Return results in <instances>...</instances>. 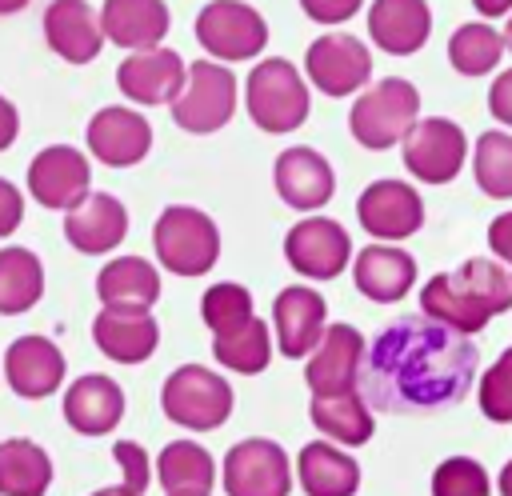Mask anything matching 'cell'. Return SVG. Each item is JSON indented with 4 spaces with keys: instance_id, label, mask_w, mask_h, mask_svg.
I'll list each match as a JSON object with an SVG mask.
<instances>
[{
    "instance_id": "obj_1",
    "label": "cell",
    "mask_w": 512,
    "mask_h": 496,
    "mask_svg": "<svg viewBox=\"0 0 512 496\" xmlns=\"http://www.w3.org/2000/svg\"><path fill=\"white\" fill-rule=\"evenodd\" d=\"M480 352L464 332L436 324L432 316H396L364 348L360 396L368 408L424 416L452 408L476 380Z\"/></svg>"
},
{
    "instance_id": "obj_2",
    "label": "cell",
    "mask_w": 512,
    "mask_h": 496,
    "mask_svg": "<svg viewBox=\"0 0 512 496\" xmlns=\"http://www.w3.org/2000/svg\"><path fill=\"white\" fill-rule=\"evenodd\" d=\"M508 308H512V272L488 256H472L456 272H436L420 288V312L464 336L488 328V320Z\"/></svg>"
},
{
    "instance_id": "obj_3",
    "label": "cell",
    "mask_w": 512,
    "mask_h": 496,
    "mask_svg": "<svg viewBox=\"0 0 512 496\" xmlns=\"http://www.w3.org/2000/svg\"><path fill=\"white\" fill-rule=\"evenodd\" d=\"M416 116H420L416 84L404 76H384L356 96V104L348 112V132L360 148L384 152L404 140V132L416 124Z\"/></svg>"
},
{
    "instance_id": "obj_4",
    "label": "cell",
    "mask_w": 512,
    "mask_h": 496,
    "mask_svg": "<svg viewBox=\"0 0 512 496\" xmlns=\"http://www.w3.org/2000/svg\"><path fill=\"white\" fill-rule=\"evenodd\" d=\"M152 248L172 276H204L220 260V228L196 204H168L152 224Z\"/></svg>"
},
{
    "instance_id": "obj_5",
    "label": "cell",
    "mask_w": 512,
    "mask_h": 496,
    "mask_svg": "<svg viewBox=\"0 0 512 496\" xmlns=\"http://www.w3.org/2000/svg\"><path fill=\"white\" fill-rule=\"evenodd\" d=\"M244 104H248L252 124L272 132V136L300 128L308 120V108H312L304 76L284 56L256 60V68L244 80Z\"/></svg>"
},
{
    "instance_id": "obj_6",
    "label": "cell",
    "mask_w": 512,
    "mask_h": 496,
    "mask_svg": "<svg viewBox=\"0 0 512 496\" xmlns=\"http://www.w3.org/2000/svg\"><path fill=\"white\" fill-rule=\"evenodd\" d=\"M160 408L180 428L212 432L232 416V388L220 372L204 364H180L160 388Z\"/></svg>"
},
{
    "instance_id": "obj_7",
    "label": "cell",
    "mask_w": 512,
    "mask_h": 496,
    "mask_svg": "<svg viewBox=\"0 0 512 496\" xmlns=\"http://www.w3.org/2000/svg\"><path fill=\"white\" fill-rule=\"evenodd\" d=\"M236 112V76L220 60H192L184 68V84L172 96V120L184 132L208 136L224 128Z\"/></svg>"
},
{
    "instance_id": "obj_8",
    "label": "cell",
    "mask_w": 512,
    "mask_h": 496,
    "mask_svg": "<svg viewBox=\"0 0 512 496\" xmlns=\"http://www.w3.org/2000/svg\"><path fill=\"white\" fill-rule=\"evenodd\" d=\"M400 152H404V168L416 180H424V184H448L464 168L468 140H464V128L456 120H448V116H424V120H416L404 132Z\"/></svg>"
},
{
    "instance_id": "obj_9",
    "label": "cell",
    "mask_w": 512,
    "mask_h": 496,
    "mask_svg": "<svg viewBox=\"0 0 512 496\" xmlns=\"http://www.w3.org/2000/svg\"><path fill=\"white\" fill-rule=\"evenodd\" d=\"M196 40L220 64L224 60H252L268 44V20L244 0H212L196 16Z\"/></svg>"
},
{
    "instance_id": "obj_10",
    "label": "cell",
    "mask_w": 512,
    "mask_h": 496,
    "mask_svg": "<svg viewBox=\"0 0 512 496\" xmlns=\"http://www.w3.org/2000/svg\"><path fill=\"white\" fill-rule=\"evenodd\" d=\"M224 492L228 496H288L292 468L288 452L268 436H248L224 452Z\"/></svg>"
},
{
    "instance_id": "obj_11",
    "label": "cell",
    "mask_w": 512,
    "mask_h": 496,
    "mask_svg": "<svg viewBox=\"0 0 512 496\" xmlns=\"http://www.w3.org/2000/svg\"><path fill=\"white\" fill-rule=\"evenodd\" d=\"M304 72L308 84H316L324 96H352L372 80V52L348 32H328L308 44Z\"/></svg>"
},
{
    "instance_id": "obj_12",
    "label": "cell",
    "mask_w": 512,
    "mask_h": 496,
    "mask_svg": "<svg viewBox=\"0 0 512 496\" xmlns=\"http://www.w3.org/2000/svg\"><path fill=\"white\" fill-rule=\"evenodd\" d=\"M284 260L308 280H336L352 260V240L344 224L328 216H304L284 236Z\"/></svg>"
},
{
    "instance_id": "obj_13",
    "label": "cell",
    "mask_w": 512,
    "mask_h": 496,
    "mask_svg": "<svg viewBox=\"0 0 512 496\" xmlns=\"http://www.w3.org/2000/svg\"><path fill=\"white\" fill-rule=\"evenodd\" d=\"M356 220L376 240H408L424 228V200L404 180H372L356 200Z\"/></svg>"
},
{
    "instance_id": "obj_14",
    "label": "cell",
    "mask_w": 512,
    "mask_h": 496,
    "mask_svg": "<svg viewBox=\"0 0 512 496\" xmlns=\"http://www.w3.org/2000/svg\"><path fill=\"white\" fill-rule=\"evenodd\" d=\"M88 180H92L88 156L72 144H48L28 164V192L36 204L52 212H68L88 192Z\"/></svg>"
},
{
    "instance_id": "obj_15",
    "label": "cell",
    "mask_w": 512,
    "mask_h": 496,
    "mask_svg": "<svg viewBox=\"0 0 512 496\" xmlns=\"http://www.w3.org/2000/svg\"><path fill=\"white\" fill-rule=\"evenodd\" d=\"M84 140H88V152L108 164V168H128V164H140L152 148V124L128 108V104H108L100 108L88 128H84Z\"/></svg>"
},
{
    "instance_id": "obj_16",
    "label": "cell",
    "mask_w": 512,
    "mask_h": 496,
    "mask_svg": "<svg viewBox=\"0 0 512 496\" xmlns=\"http://www.w3.org/2000/svg\"><path fill=\"white\" fill-rule=\"evenodd\" d=\"M272 328H276V348L288 356V360H300L308 356L324 328H328V304L316 288L308 284H288L276 292L272 300Z\"/></svg>"
},
{
    "instance_id": "obj_17",
    "label": "cell",
    "mask_w": 512,
    "mask_h": 496,
    "mask_svg": "<svg viewBox=\"0 0 512 496\" xmlns=\"http://www.w3.org/2000/svg\"><path fill=\"white\" fill-rule=\"evenodd\" d=\"M360 368H364V336L352 324H328L320 344L308 352L304 384L312 388V396L348 392L360 384Z\"/></svg>"
},
{
    "instance_id": "obj_18",
    "label": "cell",
    "mask_w": 512,
    "mask_h": 496,
    "mask_svg": "<svg viewBox=\"0 0 512 496\" xmlns=\"http://www.w3.org/2000/svg\"><path fill=\"white\" fill-rule=\"evenodd\" d=\"M184 60L180 52L152 44V48H136L120 60L116 68V88L132 100V104H172V96L184 84Z\"/></svg>"
},
{
    "instance_id": "obj_19",
    "label": "cell",
    "mask_w": 512,
    "mask_h": 496,
    "mask_svg": "<svg viewBox=\"0 0 512 496\" xmlns=\"http://www.w3.org/2000/svg\"><path fill=\"white\" fill-rule=\"evenodd\" d=\"M272 180H276V192L288 208L296 212H316L332 200L336 192V176H332V164L308 148V144H296V148H284L272 164Z\"/></svg>"
},
{
    "instance_id": "obj_20",
    "label": "cell",
    "mask_w": 512,
    "mask_h": 496,
    "mask_svg": "<svg viewBox=\"0 0 512 496\" xmlns=\"http://www.w3.org/2000/svg\"><path fill=\"white\" fill-rule=\"evenodd\" d=\"M64 236L84 256L112 252L128 236V208L112 192H84L64 212Z\"/></svg>"
},
{
    "instance_id": "obj_21",
    "label": "cell",
    "mask_w": 512,
    "mask_h": 496,
    "mask_svg": "<svg viewBox=\"0 0 512 496\" xmlns=\"http://www.w3.org/2000/svg\"><path fill=\"white\" fill-rule=\"evenodd\" d=\"M4 380L24 400H44L64 384V352L48 336H16L4 352Z\"/></svg>"
},
{
    "instance_id": "obj_22",
    "label": "cell",
    "mask_w": 512,
    "mask_h": 496,
    "mask_svg": "<svg viewBox=\"0 0 512 496\" xmlns=\"http://www.w3.org/2000/svg\"><path fill=\"white\" fill-rule=\"evenodd\" d=\"M96 348L116 364H140L160 344V324L148 308H100L92 320Z\"/></svg>"
},
{
    "instance_id": "obj_23",
    "label": "cell",
    "mask_w": 512,
    "mask_h": 496,
    "mask_svg": "<svg viewBox=\"0 0 512 496\" xmlns=\"http://www.w3.org/2000/svg\"><path fill=\"white\" fill-rule=\"evenodd\" d=\"M44 40L60 60L88 64L104 48V28L88 0H52L44 8Z\"/></svg>"
},
{
    "instance_id": "obj_24",
    "label": "cell",
    "mask_w": 512,
    "mask_h": 496,
    "mask_svg": "<svg viewBox=\"0 0 512 496\" xmlns=\"http://www.w3.org/2000/svg\"><path fill=\"white\" fill-rule=\"evenodd\" d=\"M368 36L388 56H412L432 36V8L428 0H372L368 8Z\"/></svg>"
},
{
    "instance_id": "obj_25",
    "label": "cell",
    "mask_w": 512,
    "mask_h": 496,
    "mask_svg": "<svg viewBox=\"0 0 512 496\" xmlns=\"http://www.w3.org/2000/svg\"><path fill=\"white\" fill-rule=\"evenodd\" d=\"M352 280H356L360 296H368L376 304H396L416 284V260H412V252H404L396 244H368L352 260Z\"/></svg>"
},
{
    "instance_id": "obj_26",
    "label": "cell",
    "mask_w": 512,
    "mask_h": 496,
    "mask_svg": "<svg viewBox=\"0 0 512 496\" xmlns=\"http://www.w3.org/2000/svg\"><path fill=\"white\" fill-rule=\"evenodd\" d=\"M60 408H64V420L80 436H108L124 416V388L112 376L88 372V376H76L68 384Z\"/></svg>"
},
{
    "instance_id": "obj_27",
    "label": "cell",
    "mask_w": 512,
    "mask_h": 496,
    "mask_svg": "<svg viewBox=\"0 0 512 496\" xmlns=\"http://www.w3.org/2000/svg\"><path fill=\"white\" fill-rule=\"evenodd\" d=\"M100 28H104V40L136 52V48L160 44L172 28V16L164 0H104Z\"/></svg>"
},
{
    "instance_id": "obj_28",
    "label": "cell",
    "mask_w": 512,
    "mask_h": 496,
    "mask_svg": "<svg viewBox=\"0 0 512 496\" xmlns=\"http://www.w3.org/2000/svg\"><path fill=\"white\" fill-rule=\"evenodd\" d=\"M296 476L304 496H356L360 464L332 440H312L296 456Z\"/></svg>"
},
{
    "instance_id": "obj_29",
    "label": "cell",
    "mask_w": 512,
    "mask_h": 496,
    "mask_svg": "<svg viewBox=\"0 0 512 496\" xmlns=\"http://www.w3.org/2000/svg\"><path fill=\"white\" fill-rule=\"evenodd\" d=\"M96 296L104 308H152L160 300V272L144 256H116L100 268Z\"/></svg>"
},
{
    "instance_id": "obj_30",
    "label": "cell",
    "mask_w": 512,
    "mask_h": 496,
    "mask_svg": "<svg viewBox=\"0 0 512 496\" xmlns=\"http://www.w3.org/2000/svg\"><path fill=\"white\" fill-rule=\"evenodd\" d=\"M308 416H312V424L320 428V436H328L332 444H348V448L368 444V440H372V428H376L372 408H368V400L360 396V388L312 396Z\"/></svg>"
},
{
    "instance_id": "obj_31",
    "label": "cell",
    "mask_w": 512,
    "mask_h": 496,
    "mask_svg": "<svg viewBox=\"0 0 512 496\" xmlns=\"http://www.w3.org/2000/svg\"><path fill=\"white\" fill-rule=\"evenodd\" d=\"M152 472L160 476L168 496H208L216 484V460L196 440H172L160 448Z\"/></svg>"
},
{
    "instance_id": "obj_32",
    "label": "cell",
    "mask_w": 512,
    "mask_h": 496,
    "mask_svg": "<svg viewBox=\"0 0 512 496\" xmlns=\"http://www.w3.org/2000/svg\"><path fill=\"white\" fill-rule=\"evenodd\" d=\"M52 484V460L40 444L12 436L0 440V496H44Z\"/></svg>"
},
{
    "instance_id": "obj_33",
    "label": "cell",
    "mask_w": 512,
    "mask_h": 496,
    "mask_svg": "<svg viewBox=\"0 0 512 496\" xmlns=\"http://www.w3.org/2000/svg\"><path fill=\"white\" fill-rule=\"evenodd\" d=\"M44 296V264L32 248H0V316H20Z\"/></svg>"
},
{
    "instance_id": "obj_34",
    "label": "cell",
    "mask_w": 512,
    "mask_h": 496,
    "mask_svg": "<svg viewBox=\"0 0 512 496\" xmlns=\"http://www.w3.org/2000/svg\"><path fill=\"white\" fill-rule=\"evenodd\" d=\"M212 356L228 368V372H240V376H256L268 368L272 360V336H268V324L260 316H248L244 324L228 328V332H216L212 340Z\"/></svg>"
},
{
    "instance_id": "obj_35",
    "label": "cell",
    "mask_w": 512,
    "mask_h": 496,
    "mask_svg": "<svg viewBox=\"0 0 512 496\" xmlns=\"http://www.w3.org/2000/svg\"><path fill=\"white\" fill-rule=\"evenodd\" d=\"M504 32H496L492 24L484 20H472V24H460L448 40V64L460 72V76H488L500 56H504Z\"/></svg>"
},
{
    "instance_id": "obj_36",
    "label": "cell",
    "mask_w": 512,
    "mask_h": 496,
    "mask_svg": "<svg viewBox=\"0 0 512 496\" xmlns=\"http://www.w3.org/2000/svg\"><path fill=\"white\" fill-rule=\"evenodd\" d=\"M472 176L484 196L512 200V132H484L472 148Z\"/></svg>"
},
{
    "instance_id": "obj_37",
    "label": "cell",
    "mask_w": 512,
    "mask_h": 496,
    "mask_svg": "<svg viewBox=\"0 0 512 496\" xmlns=\"http://www.w3.org/2000/svg\"><path fill=\"white\" fill-rule=\"evenodd\" d=\"M200 316H204V324L212 328V336H216V332H228V328H236V324H244V320L252 316V292H248L244 284L220 280V284H212V288L204 292Z\"/></svg>"
},
{
    "instance_id": "obj_38",
    "label": "cell",
    "mask_w": 512,
    "mask_h": 496,
    "mask_svg": "<svg viewBox=\"0 0 512 496\" xmlns=\"http://www.w3.org/2000/svg\"><path fill=\"white\" fill-rule=\"evenodd\" d=\"M492 480L480 460L472 456H448L432 472V496H488Z\"/></svg>"
},
{
    "instance_id": "obj_39",
    "label": "cell",
    "mask_w": 512,
    "mask_h": 496,
    "mask_svg": "<svg viewBox=\"0 0 512 496\" xmlns=\"http://www.w3.org/2000/svg\"><path fill=\"white\" fill-rule=\"evenodd\" d=\"M480 412L496 424H512V348L496 356V364L480 376Z\"/></svg>"
},
{
    "instance_id": "obj_40",
    "label": "cell",
    "mask_w": 512,
    "mask_h": 496,
    "mask_svg": "<svg viewBox=\"0 0 512 496\" xmlns=\"http://www.w3.org/2000/svg\"><path fill=\"white\" fill-rule=\"evenodd\" d=\"M112 456H116V464H120V484L132 492V496H144L148 492V484H152V456L144 452V444H136V440H116L112 444Z\"/></svg>"
},
{
    "instance_id": "obj_41",
    "label": "cell",
    "mask_w": 512,
    "mask_h": 496,
    "mask_svg": "<svg viewBox=\"0 0 512 496\" xmlns=\"http://www.w3.org/2000/svg\"><path fill=\"white\" fill-rule=\"evenodd\" d=\"M360 4L364 0H300L304 16L316 20V24H344L360 12Z\"/></svg>"
},
{
    "instance_id": "obj_42",
    "label": "cell",
    "mask_w": 512,
    "mask_h": 496,
    "mask_svg": "<svg viewBox=\"0 0 512 496\" xmlns=\"http://www.w3.org/2000/svg\"><path fill=\"white\" fill-rule=\"evenodd\" d=\"M20 220H24V196L12 180L0 176V240L12 236L20 228Z\"/></svg>"
},
{
    "instance_id": "obj_43",
    "label": "cell",
    "mask_w": 512,
    "mask_h": 496,
    "mask_svg": "<svg viewBox=\"0 0 512 496\" xmlns=\"http://www.w3.org/2000/svg\"><path fill=\"white\" fill-rule=\"evenodd\" d=\"M488 112H492L500 124L512 128V68L496 72V80H492V88H488Z\"/></svg>"
},
{
    "instance_id": "obj_44",
    "label": "cell",
    "mask_w": 512,
    "mask_h": 496,
    "mask_svg": "<svg viewBox=\"0 0 512 496\" xmlns=\"http://www.w3.org/2000/svg\"><path fill=\"white\" fill-rule=\"evenodd\" d=\"M488 248L496 260L512 264V212H500L492 224H488Z\"/></svg>"
},
{
    "instance_id": "obj_45",
    "label": "cell",
    "mask_w": 512,
    "mask_h": 496,
    "mask_svg": "<svg viewBox=\"0 0 512 496\" xmlns=\"http://www.w3.org/2000/svg\"><path fill=\"white\" fill-rule=\"evenodd\" d=\"M16 136H20V112H16V104L8 96H0V152L12 148Z\"/></svg>"
},
{
    "instance_id": "obj_46",
    "label": "cell",
    "mask_w": 512,
    "mask_h": 496,
    "mask_svg": "<svg viewBox=\"0 0 512 496\" xmlns=\"http://www.w3.org/2000/svg\"><path fill=\"white\" fill-rule=\"evenodd\" d=\"M472 8L480 16H488V20H496V16H508L512 12V0H472Z\"/></svg>"
},
{
    "instance_id": "obj_47",
    "label": "cell",
    "mask_w": 512,
    "mask_h": 496,
    "mask_svg": "<svg viewBox=\"0 0 512 496\" xmlns=\"http://www.w3.org/2000/svg\"><path fill=\"white\" fill-rule=\"evenodd\" d=\"M500 496H512V460L500 468Z\"/></svg>"
},
{
    "instance_id": "obj_48",
    "label": "cell",
    "mask_w": 512,
    "mask_h": 496,
    "mask_svg": "<svg viewBox=\"0 0 512 496\" xmlns=\"http://www.w3.org/2000/svg\"><path fill=\"white\" fill-rule=\"evenodd\" d=\"M20 8H28V0H0V16H12Z\"/></svg>"
},
{
    "instance_id": "obj_49",
    "label": "cell",
    "mask_w": 512,
    "mask_h": 496,
    "mask_svg": "<svg viewBox=\"0 0 512 496\" xmlns=\"http://www.w3.org/2000/svg\"><path fill=\"white\" fill-rule=\"evenodd\" d=\"M88 496H132L124 484H112V488H96V492H88Z\"/></svg>"
},
{
    "instance_id": "obj_50",
    "label": "cell",
    "mask_w": 512,
    "mask_h": 496,
    "mask_svg": "<svg viewBox=\"0 0 512 496\" xmlns=\"http://www.w3.org/2000/svg\"><path fill=\"white\" fill-rule=\"evenodd\" d=\"M504 48L512 52V16H508V24H504Z\"/></svg>"
}]
</instances>
